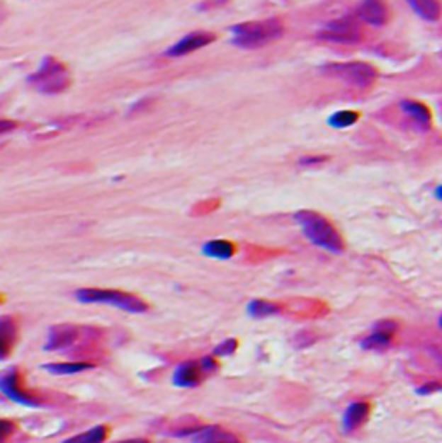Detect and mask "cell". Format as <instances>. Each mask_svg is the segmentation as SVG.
<instances>
[{
    "label": "cell",
    "mask_w": 442,
    "mask_h": 443,
    "mask_svg": "<svg viewBox=\"0 0 442 443\" xmlns=\"http://www.w3.org/2000/svg\"><path fill=\"white\" fill-rule=\"evenodd\" d=\"M401 109L408 114L409 117H413L414 122H416L420 128L429 130L432 126V113H430L429 108L421 102L416 100H402L401 102Z\"/></svg>",
    "instance_id": "11"
},
{
    "label": "cell",
    "mask_w": 442,
    "mask_h": 443,
    "mask_svg": "<svg viewBox=\"0 0 442 443\" xmlns=\"http://www.w3.org/2000/svg\"><path fill=\"white\" fill-rule=\"evenodd\" d=\"M16 128V122L9 120H0V134H6L9 132H13Z\"/></svg>",
    "instance_id": "25"
},
{
    "label": "cell",
    "mask_w": 442,
    "mask_h": 443,
    "mask_svg": "<svg viewBox=\"0 0 442 443\" xmlns=\"http://www.w3.org/2000/svg\"><path fill=\"white\" fill-rule=\"evenodd\" d=\"M108 437V428L106 426H96V428L85 431V433L74 435L62 443H102Z\"/></svg>",
    "instance_id": "19"
},
{
    "label": "cell",
    "mask_w": 442,
    "mask_h": 443,
    "mask_svg": "<svg viewBox=\"0 0 442 443\" xmlns=\"http://www.w3.org/2000/svg\"><path fill=\"white\" fill-rule=\"evenodd\" d=\"M441 326H442V318H441Z\"/></svg>",
    "instance_id": "28"
},
{
    "label": "cell",
    "mask_w": 442,
    "mask_h": 443,
    "mask_svg": "<svg viewBox=\"0 0 442 443\" xmlns=\"http://www.w3.org/2000/svg\"><path fill=\"white\" fill-rule=\"evenodd\" d=\"M322 73L358 88H366L378 76L377 69L366 62H332L322 67Z\"/></svg>",
    "instance_id": "4"
},
{
    "label": "cell",
    "mask_w": 442,
    "mask_h": 443,
    "mask_svg": "<svg viewBox=\"0 0 442 443\" xmlns=\"http://www.w3.org/2000/svg\"><path fill=\"white\" fill-rule=\"evenodd\" d=\"M196 443H240L235 435L220 428H206L197 435Z\"/></svg>",
    "instance_id": "14"
},
{
    "label": "cell",
    "mask_w": 442,
    "mask_h": 443,
    "mask_svg": "<svg viewBox=\"0 0 442 443\" xmlns=\"http://www.w3.org/2000/svg\"><path fill=\"white\" fill-rule=\"evenodd\" d=\"M0 391L16 403H21V405H37V398L23 389L21 379H19L16 371H9V373L0 376Z\"/></svg>",
    "instance_id": "9"
},
{
    "label": "cell",
    "mask_w": 442,
    "mask_h": 443,
    "mask_svg": "<svg viewBox=\"0 0 442 443\" xmlns=\"http://www.w3.org/2000/svg\"><path fill=\"white\" fill-rule=\"evenodd\" d=\"M358 117L359 114L353 113V110H339L329 117V125L332 128H349L358 121Z\"/></svg>",
    "instance_id": "20"
},
{
    "label": "cell",
    "mask_w": 442,
    "mask_h": 443,
    "mask_svg": "<svg viewBox=\"0 0 442 443\" xmlns=\"http://www.w3.org/2000/svg\"><path fill=\"white\" fill-rule=\"evenodd\" d=\"M30 83L42 93H59L68 88L69 74L68 69L57 62L55 59L47 57L43 64L33 76H30Z\"/></svg>",
    "instance_id": "5"
},
{
    "label": "cell",
    "mask_w": 442,
    "mask_h": 443,
    "mask_svg": "<svg viewBox=\"0 0 442 443\" xmlns=\"http://www.w3.org/2000/svg\"><path fill=\"white\" fill-rule=\"evenodd\" d=\"M412 9L425 21H437L442 14L439 0H408Z\"/></svg>",
    "instance_id": "12"
},
{
    "label": "cell",
    "mask_w": 442,
    "mask_h": 443,
    "mask_svg": "<svg viewBox=\"0 0 442 443\" xmlns=\"http://www.w3.org/2000/svg\"><path fill=\"white\" fill-rule=\"evenodd\" d=\"M361 28L356 21L349 18L335 19V21L327 23L318 31L319 40L342 43V45H351V43H358L361 40Z\"/></svg>",
    "instance_id": "6"
},
{
    "label": "cell",
    "mask_w": 442,
    "mask_h": 443,
    "mask_svg": "<svg viewBox=\"0 0 442 443\" xmlns=\"http://www.w3.org/2000/svg\"><path fill=\"white\" fill-rule=\"evenodd\" d=\"M203 252L208 257H215V259H228L235 254V245L227 240H212L204 245Z\"/></svg>",
    "instance_id": "17"
},
{
    "label": "cell",
    "mask_w": 442,
    "mask_h": 443,
    "mask_svg": "<svg viewBox=\"0 0 442 443\" xmlns=\"http://www.w3.org/2000/svg\"><path fill=\"white\" fill-rule=\"evenodd\" d=\"M215 364L216 362L212 359H204L200 362H183L181 366L176 367L173 381H175L176 386H181V389L197 386L204 379V374L215 369Z\"/></svg>",
    "instance_id": "7"
},
{
    "label": "cell",
    "mask_w": 442,
    "mask_h": 443,
    "mask_svg": "<svg viewBox=\"0 0 442 443\" xmlns=\"http://www.w3.org/2000/svg\"><path fill=\"white\" fill-rule=\"evenodd\" d=\"M370 414V405L365 402H356L353 403V405L349 407V409L346 410L344 414V426L346 430H356L359 428V426L363 425V422L366 421V418H368Z\"/></svg>",
    "instance_id": "13"
},
{
    "label": "cell",
    "mask_w": 442,
    "mask_h": 443,
    "mask_svg": "<svg viewBox=\"0 0 442 443\" xmlns=\"http://www.w3.org/2000/svg\"><path fill=\"white\" fill-rule=\"evenodd\" d=\"M120 443H149V442L144 440V438H133V440H125V442H120Z\"/></svg>",
    "instance_id": "26"
},
{
    "label": "cell",
    "mask_w": 442,
    "mask_h": 443,
    "mask_svg": "<svg viewBox=\"0 0 442 443\" xmlns=\"http://www.w3.org/2000/svg\"><path fill=\"white\" fill-rule=\"evenodd\" d=\"M13 430H14L13 422H9V421H0V442H2L4 438H6L7 435H9Z\"/></svg>",
    "instance_id": "23"
},
{
    "label": "cell",
    "mask_w": 442,
    "mask_h": 443,
    "mask_svg": "<svg viewBox=\"0 0 442 443\" xmlns=\"http://www.w3.org/2000/svg\"><path fill=\"white\" fill-rule=\"evenodd\" d=\"M14 324L9 318H2L0 319V361L6 359L9 355L11 347L14 343Z\"/></svg>",
    "instance_id": "15"
},
{
    "label": "cell",
    "mask_w": 442,
    "mask_h": 443,
    "mask_svg": "<svg viewBox=\"0 0 442 443\" xmlns=\"http://www.w3.org/2000/svg\"><path fill=\"white\" fill-rule=\"evenodd\" d=\"M436 195H437V197H439V199L442 200V187H439V188H437V190H436Z\"/></svg>",
    "instance_id": "27"
},
{
    "label": "cell",
    "mask_w": 442,
    "mask_h": 443,
    "mask_svg": "<svg viewBox=\"0 0 442 443\" xmlns=\"http://www.w3.org/2000/svg\"><path fill=\"white\" fill-rule=\"evenodd\" d=\"M235 347H237V342L230 340V342H225L223 345L218 347V349H216V354H230V352H234Z\"/></svg>",
    "instance_id": "24"
},
{
    "label": "cell",
    "mask_w": 442,
    "mask_h": 443,
    "mask_svg": "<svg viewBox=\"0 0 442 443\" xmlns=\"http://www.w3.org/2000/svg\"><path fill=\"white\" fill-rule=\"evenodd\" d=\"M394 338V328L392 326H382L378 328L375 333H372L368 338L363 342V347L366 349H385L390 345Z\"/></svg>",
    "instance_id": "16"
},
{
    "label": "cell",
    "mask_w": 442,
    "mask_h": 443,
    "mask_svg": "<svg viewBox=\"0 0 442 443\" xmlns=\"http://www.w3.org/2000/svg\"><path fill=\"white\" fill-rule=\"evenodd\" d=\"M76 299L86 304H106V306H114L118 309L133 312L147 311V304L138 297L132 294H125L120 290H106V288H83L76 292Z\"/></svg>",
    "instance_id": "3"
},
{
    "label": "cell",
    "mask_w": 442,
    "mask_h": 443,
    "mask_svg": "<svg viewBox=\"0 0 442 443\" xmlns=\"http://www.w3.org/2000/svg\"><path fill=\"white\" fill-rule=\"evenodd\" d=\"M276 311H278V307H276L275 304L264 302V300H256V302H252L251 306H249V312H251L252 316H256V318L273 314Z\"/></svg>",
    "instance_id": "21"
},
{
    "label": "cell",
    "mask_w": 442,
    "mask_h": 443,
    "mask_svg": "<svg viewBox=\"0 0 442 443\" xmlns=\"http://www.w3.org/2000/svg\"><path fill=\"white\" fill-rule=\"evenodd\" d=\"M216 40V37L209 31H193V33L185 35L180 42H176L175 45L169 47L166 50V55L168 57H181V55H187L196 52V50L204 49L209 43H212Z\"/></svg>",
    "instance_id": "8"
},
{
    "label": "cell",
    "mask_w": 442,
    "mask_h": 443,
    "mask_svg": "<svg viewBox=\"0 0 442 443\" xmlns=\"http://www.w3.org/2000/svg\"><path fill=\"white\" fill-rule=\"evenodd\" d=\"M358 16L363 23L372 26H384L389 21V7L385 0H361Z\"/></svg>",
    "instance_id": "10"
},
{
    "label": "cell",
    "mask_w": 442,
    "mask_h": 443,
    "mask_svg": "<svg viewBox=\"0 0 442 443\" xmlns=\"http://www.w3.org/2000/svg\"><path fill=\"white\" fill-rule=\"evenodd\" d=\"M295 221L301 224L304 235L310 242L325 248V251L334 252V254L344 251V240H342L341 233L335 229L329 219L319 216L318 212L299 211L295 214Z\"/></svg>",
    "instance_id": "1"
},
{
    "label": "cell",
    "mask_w": 442,
    "mask_h": 443,
    "mask_svg": "<svg viewBox=\"0 0 442 443\" xmlns=\"http://www.w3.org/2000/svg\"><path fill=\"white\" fill-rule=\"evenodd\" d=\"M234 43L242 49H258L268 43L276 42L283 35V25L278 19H264V21H247L232 28Z\"/></svg>",
    "instance_id": "2"
},
{
    "label": "cell",
    "mask_w": 442,
    "mask_h": 443,
    "mask_svg": "<svg viewBox=\"0 0 442 443\" xmlns=\"http://www.w3.org/2000/svg\"><path fill=\"white\" fill-rule=\"evenodd\" d=\"M94 364L89 362H55V364H45L43 369L49 371L52 374H74L81 373L85 369H92Z\"/></svg>",
    "instance_id": "18"
},
{
    "label": "cell",
    "mask_w": 442,
    "mask_h": 443,
    "mask_svg": "<svg viewBox=\"0 0 442 443\" xmlns=\"http://www.w3.org/2000/svg\"><path fill=\"white\" fill-rule=\"evenodd\" d=\"M319 162H325V157L323 156H307V157H301V159H299V164L301 166H313V164H319Z\"/></svg>",
    "instance_id": "22"
}]
</instances>
